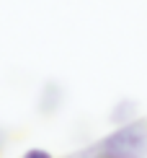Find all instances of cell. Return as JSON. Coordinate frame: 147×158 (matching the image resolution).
Returning a JSON list of instances; mask_svg holds the SVG:
<instances>
[{
    "mask_svg": "<svg viewBox=\"0 0 147 158\" xmlns=\"http://www.w3.org/2000/svg\"><path fill=\"white\" fill-rule=\"evenodd\" d=\"M147 156V122L132 119L85 150L83 158H142Z\"/></svg>",
    "mask_w": 147,
    "mask_h": 158,
    "instance_id": "1",
    "label": "cell"
},
{
    "mask_svg": "<svg viewBox=\"0 0 147 158\" xmlns=\"http://www.w3.org/2000/svg\"><path fill=\"white\" fill-rule=\"evenodd\" d=\"M57 101H59V91H57V88H52V85H49V88H44L42 109H44V111H52V109L57 106Z\"/></svg>",
    "mask_w": 147,
    "mask_h": 158,
    "instance_id": "2",
    "label": "cell"
},
{
    "mask_svg": "<svg viewBox=\"0 0 147 158\" xmlns=\"http://www.w3.org/2000/svg\"><path fill=\"white\" fill-rule=\"evenodd\" d=\"M21 158H54V156H52L49 150H44V148H29Z\"/></svg>",
    "mask_w": 147,
    "mask_h": 158,
    "instance_id": "3",
    "label": "cell"
}]
</instances>
